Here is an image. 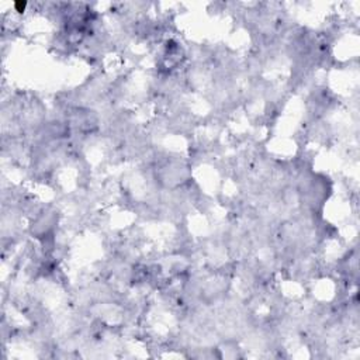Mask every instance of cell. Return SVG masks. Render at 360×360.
<instances>
[{
	"instance_id": "1",
	"label": "cell",
	"mask_w": 360,
	"mask_h": 360,
	"mask_svg": "<svg viewBox=\"0 0 360 360\" xmlns=\"http://www.w3.org/2000/svg\"><path fill=\"white\" fill-rule=\"evenodd\" d=\"M25 7H27L25 2H16V3H14V10L18 11V13H23V11H25Z\"/></svg>"
}]
</instances>
